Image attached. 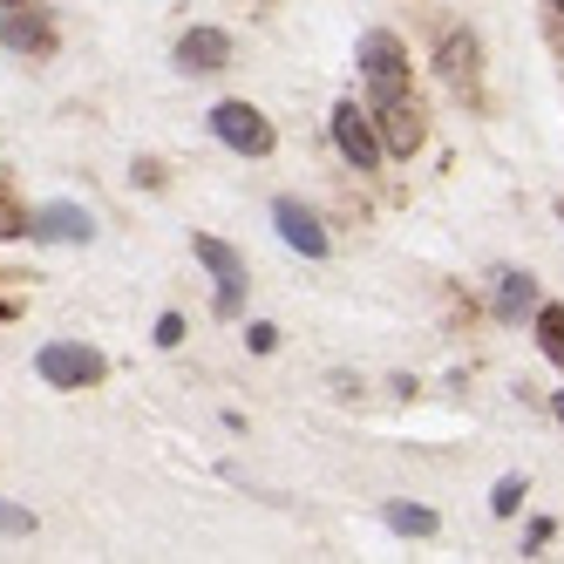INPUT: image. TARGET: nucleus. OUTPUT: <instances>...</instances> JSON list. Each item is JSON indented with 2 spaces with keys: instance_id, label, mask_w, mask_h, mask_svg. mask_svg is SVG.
Segmentation results:
<instances>
[{
  "instance_id": "nucleus-1",
  "label": "nucleus",
  "mask_w": 564,
  "mask_h": 564,
  "mask_svg": "<svg viewBox=\"0 0 564 564\" xmlns=\"http://www.w3.org/2000/svg\"><path fill=\"white\" fill-rule=\"evenodd\" d=\"M360 83H368V102H375V109L409 96V55H401V42H394L388 28L360 34Z\"/></svg>"
},
{
  "instance_id": "nucleus-2",
  "label": "nucleus",
  "mask_w": 564,
  "mask_h": 564,
  "mask_svg": "<svg viewBox=\"0 0 564 564\" xmlns=\"http://www.w3.org/2000/svg\"><path fill=\"white\" fill-rule=\"evenodd\" d=\"M34 375H42L48 388H96L109 375V360L89 340H48L42 354H34Z\"/></svg>"
},
{
  "instance_id": "nucleus-3",
  "label": "nucleus",
  "mask_w": 564,
  "mask_h": 564,
  "mask_svg": "<svg viewBox=\"0 0 564 564\" xmlns=\"http://www.w3.org/2000/svg\"><path fill=\"white\" fill-rule=\"evenodd\" d=\"M334 150L347 156L354 171H381V156H388V143H381V130H375V109H360V102H334Z\"/></svg>"
},
{
  "instance_id": "nucleus-4",
  "label": "nucleus",
  "mask_w": 564,
  "mask_h": 564,
  "mask_svg": "<svg viewBox=\"0 0 564 564\" xmlns=\"http://www.w3.org/2000/svg\"><path fill=\"white\" fill-rule=\"evenodd\" d=\"M212 137L225 150H238V156H265L272 150V123H265L252 102H218L212 109Z\"/></svg>"
},
{
  "instance_id": "nucleus-5",
  "label": "nucleus",
  "mask_w": 564,
  "mask_h": 564,
  "mask_svg": "<svg viewBox=\"0 0 564 564\" xmlns=\"http://www.w3.org/2000/svg\"><path fill=\"white\" fill-rule=\"evenodd\" d=\"M191 252H197V265L218 279V319H231L238 306H246V259H238L225 238H191Z\"/></svg>"
},
{
  "instance_id": "nucleus-6",
  "label": "nucleus",
  "mask_w": 564,
  "mask_h": 564,
  "mask_svg": "<svg viewBox=\"0 0 564 564\" xmlns=\"http://www.w3.org/2000/svg\"><path fill=\"white\" fill-rule=\"evenodd\" d=\"M272 225H279V238H286L300 259H327V231H319L313 205H300V197H279V205H272Z\"/></svg>"
},
{
  "instance_id": "nucleus-7",
  "label": "nucleus",
  "mask_w": 564,
  "mask_h": 564,
  "mask_svg": "<svg viewBox=\"0 0 564 564\" xmlns=\"http://www.w3.org/2000/svg\"><path fill=\"white\" fill-rule=\"evenodd\" d=\"M0 42H8L14 55H55V28L42 21V8H0Z\"/></svg>"
},
{
  "instance_id": "nucleus-8",
  "label": "nucleus",
  "mask_w": 564,
  "mask_h": 564,
  "mask_svg": "<svg viewBox=\"0 0 564 564\" xmlns=\"http://www.w3.org/2000/svg\"><path fill=\"white\" fill-rule=\"evenodd\" d=\"M28 231L48 238V246H89V238H96V218H89L83 205H42Z\"/></svg>"
},
{
  "instance_id": "nucleus-9",
  "label": "nucleus",
  "mask_w": 564,
  "mask_h": 564,
  "mask_svg": "<svg viewBox=\"0 0 564 564\" xmlns=\"http://www.w3.org/2000/svg\"><path fill=\"white\" fill-rule=\"evenodd\" d=\"M225 62H231V34L225 28H191L177 42V68L184 75H218Z\"/></svg>"
},
{
  "instance_id": "nucleus-10",
  "label": "nucleus",
  "mask_w": 564,
  "mask_h": 564,
  "mask_svg": "<svg viewBox=\"0 0 564 564\" xmlns=\"http://www.w3.org/2000/svg\"><path fill=\"white\" fill-rule=\"evenodd\" d=\"M375 130H381V143H388V150L409 156V150L422 143V116H415V102H409V96H401V102H381V109H375Z\"/></svg>"
},
{
  "instance_id": "nucleus-11",
  "label": "nucleus",
  "mask_w": 564,
  "mask_h": 564,
  "mask_svg": "<svg viewBox=\"0 0 564 564\" xmlns=\"http://www.w3.org/2000/svg\"><path fill=\"white\" fill-rule=\"evenodd\" d=\"M497 313L503 319H538V286H531V272H497Z\"/></svg>"
},
{
  "instance_id": "nucleus-12",
  "label": "nucleus",
  "mask_w": 564,
  "mask_h": 564,
  "mask_svg": "<svg viewBox=\"0 0 564 564\" xmlns=\"http://www.w3.org/2000/svg\"><path fill=\"white\" fill-rule=\"evenodd\" d=\"M388 531H401V538H435V510H422V503H388Z\"/></svg>"
},
{
  "instance_id": "nucleus-13",
  "label": "nucleus",
  "mask_w": 564,
  "mask_h": 564,
  "mask_svg": "<svg viewBox=\"0 0 564 564\" xmlns=\"http://www.w3.org/2000/svg\"><path fill=\"white\" fill-rule=\"evenodd\" d=\"M538 347L564 368V306H538Z\"/></svg>"
},
{
  "instance_id": "nucleus-14",
  "label": "nucleus",
  "mask_w": 564,
  "mask_h": 564,
  "mask_svg": "<svg viewBox=\"0 0 564 564\" xmlns=\"http://www.w3.org/2000/svg\"><path fill=\"white\" fill-rule=\"evenodd\" d=\"M34 531V510H21V503H0V538H28Z\"/></svg>"
},
{
  "instance_id": "nucleus-15",
  "label": "nucleus",
  "mask_w": 564,
  "mask_h": 564,
  "mask_svg": "<svg viewBox=\"0 0 564 564\" xmlns=\"http://www.w3.org/2000/svg\"><path fill=\"white\" fill-rule=\"evenodd\" d=\"M517 503H523V476H503L497 490H490V510H497V517H510Z\"/></svg>"
},
{
  "instance_id": "nucleus-16",
  "label": "nucleus",
  "mask_w": 564,
  "mask_h": 564,
  "mask_svg": "<svg viewBox=\"0 0 564 564\" xmlns=\"http://www.w3.org/2000/svg\"><path fill=\"white\" fill-rule=\"evenodd\" d=\"M246 347H252V354H272V347H279V327H265V319H252V327H246Z\"/></svg>"
},
{
  "instance_id": "nucleus-17",
  "label": "nucleus",
  "mask_w": 564,
  "mask_h": 564,
  "mask_svg": "<svg viewBox=\"0 0 564 564\" xmlns=\"http://www.w3.org/2000/svg\"><path fill=\"white\" fill-rule=\"evenodd\" d=\"M184 340V313H164L156 319V347H177Z\"/></svg>"
},
{
  "instance_id": "nucleus-18",
  "label": "nucleus",
  "mask_w": 564,
  "mask_h": 564,
  "mask_svg": "<svg viewBox=\"0 0 564 564\" xmlns=\"http://www.w3.org/2000/svg\"><path fill=\"white\" fill-rule=\"evenodd\" d=\"M557 422H564V388H557Z\"/></svg>"
},
{
  "instance_id": "nucleus-19",
  "label": "nucleus",
  "mask_w": 564,
  "mask_h": 564,
  "mask_svg": "<svg viewBox=\"0 0 564 564\" xmlns=\"http://www.w3.org/2000/svg\"><path fill=\"white\" fill-rule=\"evenodd\" d=\"M0 8H21V0H0Z\"/></svg>"
},
{
  "instance_id": "nucleus-20",
  "label": "nucleus",
  "mask_w": 564,
  "mask_h": 564,
  "mask_svg": "<svg viewBox=\"0 0 564 564\" xmlns=\"http://www.w3.org/2000/svg\"><path fill=\"white\" fill-rule=\"evenodd\" d=\"M557 8H564V0H557Z\"/></svg>"
}]
</instances>
